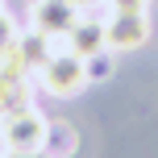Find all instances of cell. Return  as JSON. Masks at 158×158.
I'll list each match as a JSON object with an SVG mask.
<instances>
[{
	"label": "cell",
	"mask_w": 158,
	"mask_h": 158,
	"mask_svg": "<svg viewBox=\"0 0 158 158\" xmlns=\"http://www.w3.org/2000/svg\"><path fill=\"white\" fill-rule=\"evenodd\" d=\"M17 54H21V63L29 67L33 75L42 71V67L50 63V54H54V46H50V33L38 29V25H29V29L17 33Z\"/></svg>",
	"instance_id": "7"
},
{
	"label": "cell",
	"mask_w": 158,
	"mask_h": 158,
	"mask_svg": "<svg viewBox=\"0 0 158 158\" xmlns=\"http://www.w3.org/2000/svg\"><path fill=\"white\" fill-rule=\"evenodd\" d=\"M112 8H121V13H146V4L150 0H108Z\"/></svg>",
	"instance_id": "11"
},
{
	"label": "cell",
	"mask_w": 158,
	"mask_h": 158,
	"mask_svg": "<svg viewBox=\"0 0 158 158\" xmlns=\"http://www.w3.org/2000/svg\"><path fill=\"white\" fill-rule=\"evenodd\" d=\"M46 158H71L79 150V133L67 121H46V142H42Z\"/></svg>",
	"instance_id": "8"
},
{
	"label": "cell",
	"mask_w": 158,
	"mask_h": 158,
	"mask_svg": "<svg viewBox=\"0 0 158 158\" xmlns=\"http://www.w3.org/2000/svg\"><path fill=\"white\" fill-rule=\"evenodd\" d=\"M0 125H4V146H8V154H13V158L42 154V142H46V121H42L33 108L13 112V117H4Z\"/></svg>",
	"instance_id": "3"
},
{
	"label": "cell",
	"mask_w": 158,
	"mask_h": 158,
	"mask_svg": "<svg viewBox=\"0 0 158 158\" xmlns=\"http://www.w3.org/2000/svg\"><path fill=\"white\" fill-rule=\"evenodd\" d=\"M0 154H8V146H4V125H0Z\"/></svg>",
	"instance_id": "13"
},
{
	"label": "cell",
	"mask_w": 158,
	"mask_h": 158,
	"mask_svg": "<svg viewBox=\"0 0 158 158\" xmlns=\"http://www.w3.org/2000/svg\"><path fill=\"white\" fill-rule=\"evenodd\" d=\"M17 33H21V25H17V17H13V13H4V8H0V54H4V50H13V46H17Z\"/></svg>",
	"instance_id": "10"
},
{
	"label": "cell",
	"mask_w": 158,
	"mask_h": 158,
	"mask_svg": "<svg viewBox=\"0 0 158 158\" xmlns=\"http://www.w3.org/2000/svg\"><path fill=\"white\" fill-rule=\"evenodd\" d=\"M38 83L46 87L50 96H58V100H71L92 79H87V63L83 58H79L75 50H63V54H50V63L38 71Z\"/></svg>",
	"instance_id": "2"
},
{
	"label": "cell",
	"mask_w": 158,
	"mask_h": 158,
	"mask_svg": "<svg viewBox=\"0 0 158 158\" xmlns=\"http://www.w3.org/2000/svg\"><path fill=\"white\" fill-rule=\"evenodd\" d=\"M0 158H13V154H0Z\"/></svg>",
	"instance_id": "14"
},
{
	"label": "cell",
	"mask_w": 158,
	"mask_h": 158,
	"mask_svg": "<svg viewBox=\"0 0 158 158\" xmlns=\"http://www.w3.org/2000/svg\"><path fill=\"white\" fill-rule=\"evenodd\" d=\"M104 33H108V50L112 54L137 50V46H146V38H150V17L146 13H121V8H112L108 21H104Z\"/></svg>",
	"instance_id": "4"
},
{
	"label": "cell",
	"mask_w": 158,
	"mask_h": 158,
	"mask_svg": "<svg viewBox=\"0 0 158 158\" xmlns=\"http://www.w3.org/2000/svg\"><path fill=\"white\" fill-rule=\"evenodd\" d=\"M0 8H4V0H0Z\"/></svg>",
	"instance_id": "15"
},
{
	"label": "cell",
	"mask_w": 158,
	"mask_h": 158,
	"mask_svg": "<svg viewBox=\"0 0 158 158\" xmlns=\"http://www.w3.org/2000/svg\"><path fill=\"white\" fill-rule=\"evenodd\" d=\"M104 21L108 17H79V21L71 25V50L79 58H92L96 50H108V33H104Z\"/></svg>",
	"instance_id": "6"
},
{
	"label": "cell",
	"mask_w": 158,
	"mask_h": 158,
	"mask_svg": "<svg viewBox=\"0 0 158 158\" xmlns=\"http://www.w3.org/2000/svg\"><path fill=\"white\" fill-rule=\"evenodd\" d=\"M79 8H96V4H104V0H75Z\"/></svg>",
	"instance_id": "12"
},
{
	"label": "cell",
	"mask_w": 158,
	"mask_h": 158,
	"mask_svg": "<svg viewBox=\"0 0 158 158\" xmlns=\"http://www.w3.org/2000/svg\"><path fill=\"white\" fill-rule=\"evenodd\" d=\"M25 108H33V71L21 63L13 46L0 54V117H13Z\"/></svg>",
	"instance_id": "1"
},
{
	"label": "cell",
	"mask_w": 158,
	"mask_h": 158,
	"mask_svg": "<svg viewBox=\"0 0 158 158\" xmlns=\"http://www.w3.org/2000/svg\"><path fill=\"white\" fill-rule=\"evenodd\" d=\"M79 13H83V8H79L75 0H33L29 21L54 38V33H71V25L79 21Z\"/></svg>",
	"instance_id": "5"
},
{
	"label": "cell",
	"mask_w": 158,
	"mask_h": 158,
	"mask_svg": "<svg viewBox=\"0 0 158 158\" xmlns=\"http://www.w3.org/2000/svg\"><path fill=\"white\" fill-rule=\"evenodd\" d=\"M83 63H87V79H92V83H100V79H108V75H112L117 58H112V50H96L92 58H83Z\"/></svg>",
	"instance_id": "9"
}]
</instances>
